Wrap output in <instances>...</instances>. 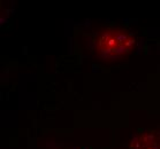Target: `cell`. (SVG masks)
I'll list each match as a JSON object with an SVG mask.
<instances>
[{
  "instance_id": "obj_1",
  "label": "cell",
  "mask_w": 160,
  "mask_h": 149,
  "mask_svg": "<svg viewBox=\"0 0 160 149\" xmlns=\"http://www.w3.org/2000/svg\"><path fill=\"white\" fill-rule=\"evenodd\" d=\"M135 38L124 31H105L96 40L98 54L107 60H115L126 55L134 47Z\"/></svg>"
},
{
  "instance_id": "obj_2",
  "label": "cell",
  "mask_w": 160,
  "mask_h": 149,
  "mask_svg": "<svg viewBox=\"0 0 160 149\" xmlns=\"http://www.w3.org/2000/svg\"><path fill=\"white\" fill-rule=\"evenodd\" d=\"M130 149H160L156 137L152 133H142L136 135L130 143Z\"/></svg>"
}]
</instances>
